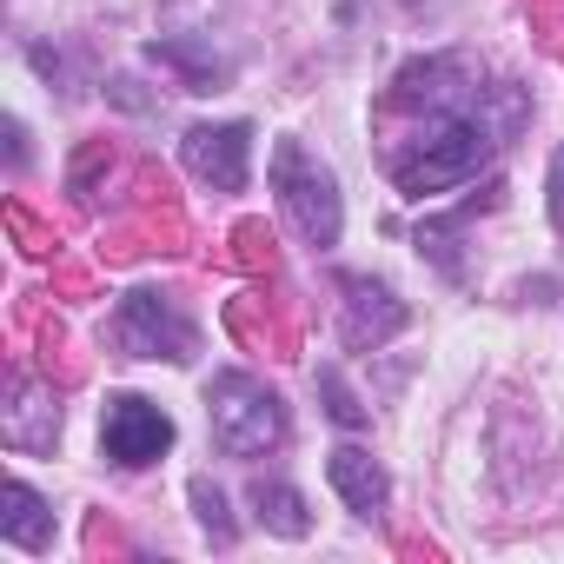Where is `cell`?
I'll return each mask as SVG.
<instances>
[{"label":"cell","mask_w":564,"mask_h":564,"mask_svg":"<svg viewBox=\"0 0 564 564\" xmlns=\"http://www.w3.org/2000/svg\"><path fill=\"white\" fill-rule=\"evenodd\" d=\"M531 120V94L498 80V87H478L465 94L458 107H425L419 133L412 140H392L386 153V173L405 199H432L445 186H465L478 180V166H491L498 147H511V133Z\"/></svg>","instance_id":"cell-1"},{"label":"cell","mask_w":564,"mask_h":564,"mask_svg":"<svg viewBox=\"0 0 564 564\" xmlns=\"http://www.w3.org/2000/svg\"><path fill=\"white\" fill-rule=\"evenodd\" d=\"M206 412H213V445L226 458H265L286 445V405L252 372H219L206 386Z\"/></svg>","instance_id":"cell-2"},{"label":"cell","mask_w":564,"mask_h":564,"mask_svg":"<svg viewBox=\"0 0 564 564\" xmlns=\"http://www.w3.org/2000/svg\"><path fill=\"white\" fill-rule=\"evenodd\" d=\"M272 193H279V213H286V226L306 239V246H339L346 232V199H339V180L333 166H319L300 140H279L272 147Z\"/></svg>","instance_id":"cell-3"},{"label":"cell","mask_w":564,"mask_h":564,"mask_svg":"<svg viewBox=\"0 0 564 564\" xmlns=\"http://www.w3.org/2000/svg\"><path fill=\"white\" fill-rule=\"evenodd\" d=\"M113 339H120L133 359H166V366H186L193 346H199L193 319H186L166 293H153V286H133V293L120 300V313H113Z\"/></svg>","instance_id":"cell-4"},{"label":"cell","mask_w":564,"mask_h":564,"mask_svg":"<svg viewBox=\"0 0 564 564\" xmlns=\"http://www.w3.org/2000/svg\"><path fill=\"white\" fill-rule=\"evenodd\" d=\"M100 445L127 471L160 465L173 452V419L153 399H140V392H107V405H100Z\"/></svg>","instance_id":"cell-5"},{"label":"cell","mask_w":564,"mask_h":564,"mask_svg":"<svg viewBox=\"0 0 564 564\" xmlns=\"http://www.w3.org/2000/svg\"><path fill=\"white\" fill-rule=\"evenodd\" d=\"M180 160L199 186L213 193H246V173H252V127L246 120H199L186 127L180 140Z\"/></svg>","instance_id":"cell-6"},{"label":"cell","mask_w":564,"mask_h":564,"mask_svg":"<svg viewBox=\"0 0 564 564\" xmlns=\"http://www.w3.org/2000/svg\"><path fill=\"white\" fill-rule=\"evenodd\" d=\"M339 293H346V300H339V306H346V313H339V333H346L352 352H379L386 339H399V333L412 326V306L386 286V279H372V272H346Z\"/></svg>","instance_id":"cell-7"},{"label":"cell","mask_w":564,"mask_h":564,"mask_svg":"<svg viewBox=\"0 0 564 564\" xmlns=\"http://www.w3.org/2000/svg\"><path fill=\"white\" fill-rule=\"evenodd\" d=\"M0 438H8V452H54V438H61V399L41 379L14 372L8 379V412H0Z\"/></svg>","instance_id":"cell-8"},{"label":"cell","mask_w":564,"mask_h":564,"mask_svg":"<svg viewBox=\"0 0 564 564\" xmlns=\"http://www.w3.org/2000/svg\"><path fill=\"white\" fill-rule=\"evenodd\" d=\"M147 61L173 67L186 94H219V87L232 80V61H226V54H213V41H206V34H160V41H147Z\"/></svg>","instance_id":"cell-9"},{"label":"cell","mask_w":564,"mask_h":564,"mask_svg":"<svg viewBox=\"0 0 564 564\" xmlns=\"http://www.w3.org/2000/svg\"><path fill=\"white\" fill-rule=\"evenodd\" d=\"M326 478H333V491H339L359 518H379L386 498H392V478H386V465H379L366 445H333V452H326Z\"/></svg>","instance_id":"cell-10"},{"label":"cell","mask_w":564,"mask_h":564,"mask_svg":"<svg viewBox=\"0 0 564 564\" xmlns=\"http://www.w3.org/2000/svg\"><path fill=\"white\" fill-rule=\"evenodd\" d=\"M0 538H8L14 551H54V511H47V498H41L28 478H14V485H8V511H0Z\"/></svg>","instance_id":"cell-11"},{"label":"cell","mask_w":564,"mask_h":564,"mask_svg":"<svg viewBox=\"0 0 564 564\" xmlns=\"http://www.w3.org/2000/svg\"><path fill=\"white\" fill-rule=\"evenodd\" d=\"M252 518L272 531V538H313V511H306V498H300V485H286V478H252Z\"/></svg>","instance_id":"cell-12"},{"label":"cell","mask_w":564,"mask_h":564,"mask_svg":"<svg viewBox=\"0 0 564 564\" xmlns=\"http://www.w3.org/2000/svg\"><path fill=\"white\" fill-rule=\"evenodd\" d=\"M478 206V199H471ZM471 206H458V213H445V219H419V232H412V246L445 272V279H465V259H458V232H465V219H471Z\"/></svg>","instance_id":"cell-13"},{"label":"cell","mask_w":564,"mask_h":564,"mask_svg":"<svg viewBox=\"0 0 564 564\" xmlns=\"http://www.w3.org/2000/svg\"><path fill=\"white\" fill-rule=\"evenodd\" d=\"M313 386H319V405H326V419H333L339 432H366V425H372V405L346 386V372H339V366H319V372H313Z\"/></svg>","instance_id":"cell-14"},{"label":"cell","mask_w":564,"mask_h":564,"mask_svg":"<svg viewBox=\"0 0 564 564\" xmlns=\"http://www.w3.org/2000/svg\"><path fill=\"white\" fill-rule=\"evenodd\" d=\"M186 498H193V518H199V531H206L219 551H232L239 524H232V511H226V491H219L213 478H193V485H186Z\"/></svg>","instance_id":"cell-15"},{"label":"cell","mask_w":564,"mask_h":564,"mask_svg":"<svg viewBox=\"0 0 564 564\" xmlns=\"http://www.w3.org/2000/svg\"><path fill=\"white\" fill-rule=\"evenodd\" d=\"M544 206H551V226L564 239V147L551 153V173H544Z\"/></svg>","instance_id":"cell-16"}]
</instances>
